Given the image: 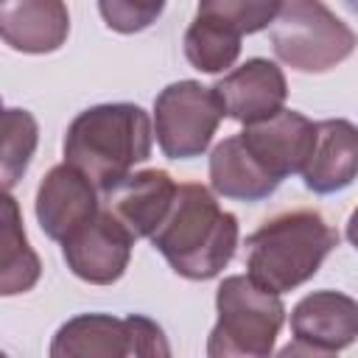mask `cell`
I'll use <instances>...</instances> for the list:
<instances>
[{"label":"cell","mask_w":358,"mask_h":358,"mask_svg":"<svg viewBox=\"0 0 358 358\" xmlns=\"http://www.w3.org/2000/svg\"><path fill=\"white\" fill-rule=\"evenodd\" d=\"M336 246L338 232L322 213L291 210L274 215L246 238V268L257 285L285 294L308 282Z\"/></svg>","instance_id":"obj_3"},{"label":"cell","mask_w":358,"mask_h":358,"mask_svg":"<svg viewBox=\"0 0 358 358\" xmlns=\"http://www.w3.org/2000/svg\"><path fill=\"white\" fill-rule=\"evenodd\" d=\"M0 221H3V229H0V294L3 296L25 294L36 285L42 266L25 238L22 215H20V207H17V199L11 196V190H6V196H3Z\"/></svg>","instance_id":"obj_17"},{"label":"cell","mask_w":358,"mask_h":358,"mask_svg":"<svg viewBox=\"0 0 358 358\" xmlns=\"http://www.w3.org/2000/svg\"><path fill=\"white\" fill-rule=\"evenodd\" d=\"M358 176V126L341 117L316 123V143L302 168L305 187L313 193L344 190Z\"/></svg>","instance_id":"obj_14"},{"label":"cell","mask_w":358,"mask_h":358,"mask_svg":"<svg viewBox=\"0 0 358 358\" xmlns=\"http://www.w3.org/2000/svg\"><path fill=\"white\" fill-rule=\"evenodd\" d=\"M151 120L137 103L84 109L64 134V162L76 165L98 190L115 187L151 154Z\"/></svg>","instance_id":"obj_2"},{"label":"cell","mask_w":358,"mask_h":358,"mask_svg":"<svg viewBox=\"0 0 358 358\" xmlns=\"http://www.w3.org/2000/svg\"><path fill=\"white\" fill-rule=\"evenodd\" d=\"M344 3H347V6L352 8V11H358V0H344Z\"/></svg>","instance_id":"obj_24"},{"label":"cell","mask_w":358,"mask_h":358,"mask_svg":"<svg viewBox=\"0 0 358 358\" xmlns=\"http://www.w3.org/2000/svg\"><path fill=\"white\" fill-rule=\"evenodd\" d=\"M53 358H123L134 355L129 319L81 313L59 327L50 344Z\"/></svg>","instance_id":"obj_15"},{"label":"cell","mask_w":358,"mask_h":358,"mask_svg":"<svg viewBox=\"0 0 358 358\" xmlns=\"http://www.w3.org/2000/svg\"><path fill=\"white\" fill-rule=\"evenodd\" d=\"M291 333L285 352H338L358 338V302L341 291H313L291 310Z\"/></svg>","instance_id":"obj_7"},{"label":"cell","mask_w":358,"mask_h":358,"mask_svg":"<svg viewBox=\"0 0 358 358\" xmlns=\"http://www.w3.org/2000/svg\"><path fill=\"white\" fill-rule=\"evenodd\" d=\"M98 213L101 204L95 182L70 162L50 168L36 187V221L53 241H67Z\"/></svg>","instance_id":"obj_9"},{"label":"cell","mask_w":358,"mask_h":358,"mask_svg":"<svg viewBox=\"0 0 358 358\" xmlns=\"http://www.w3.org/2000/svg\"><path fill=\"white\" fill-rule=\"evenodd\" d=\"M213 92L218 95L224 115L249 126L260 123L280 109H285L288 84L282 70L268 59H249L224 78L215 81Z\"/></svg>","instance_id":"obj_11"},{"label":"cell","mask_w":358,"mask_h":358,"mask_svg":"<svg viewBox=\"0 0 358 358\" xmlns=\"http://www.w3.org/2000/svg\"><path fill=\"white\" fill-rule=\"evenodd\" d=\"M271 45L288 67L324 73L355 50L358 36L322 0H282L271 22Z\"/></svg>","instance_id":"obj_5"},{"label":"cell","mask_w":358,"mask_h":358,"mask_svg":"<svg viewBox=\"0 0 358 358\" xmlns=\"http://www.w3.org/2000/svg\"><path fill=\"white\" fill-rule=\"evenodd\" d=\"M241 31H235L229 22L196 14L185 34V56L187 62L201 73H221L235 64L241 56Z\"/></svg>","instance_id":"obj_18"},{"label":"cell","mask_w":358,"mask_h":358,"mask_svg":"<svg viewBox=\"0 0 358 358\" xmlns=\"http://www.w3.org/2000/svg\"><path fill=\"white\" fill-rule=\"evenodd\" d=\"M39 143V126L31 112L25 109H6L3 112V151H0V176L3 187L11 190L17 179L25 173L34 151Z\"/></svg>","instance_id":"obj_19"},{"label":"cell","mask_w":358,"mask_h":358,"mask_svg":"<svg viewBox=\"0 0 358 358\" xmlns=\"http://www.w3.org/2000/svg\"><path fill=\"white\" fill-rule=\"evenodd\" d=\"M224 106L213 87L199 81H173L154 101V131L165 157L190 159L207 151Z\"/></svg>","instance_id":"obj_6"},{"label":"cell","mask_w":358,"mask_h":358,"mask_svg":"<svg viewBox=\"0 0 358 358\" xmlns=\"http://www.w3.org/2000/svg\"><path fill=\"white\" fill-rule=\"evenodd\" d=\"M210 185L224 199L260 201L277 190L280 179L263 168V162L246 148L241 134H232L221 140L210 154Z\"/></svg>","instance_id":"obj_16"},{"label":"cell","mask_w":358,"mask_h":358,"mask_svg":"<svg viewBox=\"0 0 358 358\" xmlns=\"http://www.w3.org/2000/svg\"><path fill=\"white\" fill-rule=\"evenodd\" d=\"M154 249L187 280H210L224 271L238 246V218L218 207L196 182L179 185L162 224L151 232Z\"/></svg>","instance_id":"obj_1"},{"label":"cell","mask_w":358,"mask_h":358,"mask_svg":"<svg viewBox=\"0 0 358 358\" xmlns=\"http://www.w3.org/2000/svg\"><path fill=\"white\" fill-rule=\"evenodd\" d=\"M176 187L179 185L171 179V173L157 171V168L129 173L126 179H120L115 187L106 190L103 210L115 215L134 241L151 238V232L168 215Z\"/></svg>","instance_id":"obj_12"},{"label":"cell","mask_w":358,"mask_h":358,"mask_svg":"<svg viewBox=\"0 0 358 358\" xmlns=\"http://www.w3.org/2000/svg\"><path fill=\"white\" fill-rule=\"evenodd\" d=\"M218 322L207 341V355H255L263 358L274 350L277 333L285 319L280 294L257 285L249 274H232L215 294Z\"/></svg>","instance_id":"obj_4"},{"label":"cell","mask_w":358,"mask_h":358,"mask_svg":"<svg viewBox=\"0 0 358 358\" xmlns=\"http://www.w3.org/2000/svg\"><path fill=\"white\" fill-rule=\"evenodd\" d=\"M131 324V338H134V355H171V347L165 341V333L157 322L145 316H126Z\"/></svg>","instance_id":"obj_22"},{"label":"cell","mask_w":358,"mask_h":358,"mask_svg":"<svg viewBox=\"0 0 358 358\" xmlns=\"http://www.w3.org/2000/svg\"><path fill=\"white\" fill-rule=\"evenodd\" d=\"M347 241L358 249V207L352 210V215H350V221H347Z\"/></svg>","instance_id":"obj_23"},{"label":"cell","mask_w":358,"mask_h":358,"mask_svg":"<svg viewBox=\"0 0 358 358\" xmlns=\"http://www.w3.org/2000/svg\"><path fill=\"white\" fill-rule=\"evenodd\" d=\"M165 0H98L103 22L117 34H137L157 22Z\"/></svg>","instance_id":"obj_21"},{"label":"cell","mask_w":358,"mask_h":358,"mask_svg":"<svg viewBox=\"0 0 358 358\" xmlns=\"http://www.w3.org/2000/svg\"><path fill=\"white\" fill-rule=\"evenodd\" d=\"M282 0H199V14L229 22L241 34H257L274 22Z\"/></svg>","instance_id":"obj_20"},{"label":"cell","mask_w":358,"mask_h":358,"mask_svg":"<svg viewBox=\"0 0 358 358\" xmlns=\"http://www.w3.org/2000/svg\"><path fill=\"white\" fill-rule=\"evenodd\" d=\"M241 140L263 168L282 182L291 173H302L316 143V123L296 109H280L260 123H249Z\"/></svg>","instance_id":"obj_10"},{"label":"cell","mask_w":358,"mask_h":358,"mask_svg":"<svg viewBox=\"0 0 358 358\" xmlns=\"http://www.w3.org/2000/svg\"><path fill=\"white\" fill-rule=\"evenodd\" d=\"M134 238L123 229V224L101 210L92 221L76 229L67 241H62V255L67 268L92 285H112L123 277L131 257Z\"/></svg>","instance_id":"obj_8"},{"label":"cell","mask_w":358,"mask_h":358,"mask_svg":"<svg viewBox=\"0 0 358 358\" xmlns=\"http://www.w3.org/2000/svg\"><path fill=\"white\" fill-rule=\"evenodd\" d=\"M0 34L11 50L53 53L70 34V14L64 0H3Z\"/></svg>","instance_id":"obj_13"}]
</instances>
